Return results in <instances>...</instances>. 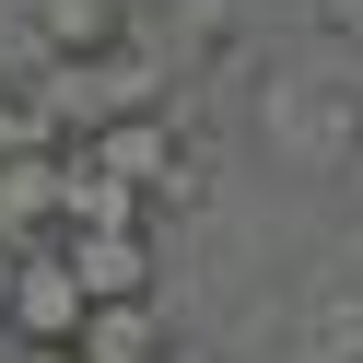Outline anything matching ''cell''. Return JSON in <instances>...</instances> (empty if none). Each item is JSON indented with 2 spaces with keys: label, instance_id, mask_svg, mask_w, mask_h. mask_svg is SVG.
Instances as JSON below:
<instances>
[{
  "label": "cell",
  "instance_id": "1",
  "mask_svg": "<svg viewBox=\"0 0 363 363\" xmlns=\"http://www.w3.org/2000/svg\"><path fill=\"white\" fill-rule=\"evenodd\" d=\"M82 328H94V305H82L59 235H48V246H12V305H0V340H12V352H82Z\"/></svg>",
  "mask_w": 363,
  "mask_h": 363
},
{
  "label": "cell",
  "instance_id": "2",
  "mask_svg": "<svg viewBox=\"0 0 363 363\" xmlns=\"http://www.w3.org/2000/svg\"><path fill=\"white\" fill-rule=\"evenodd\" d=\"M71 164L94 176V188H118L129 211H141L152 188H176V141H164L152 118H106V129H82V141H71Z\"/></svg>",
  "mask_w": 363,
  "mask_h": 363
},
{
  "label": "cell",
  "instance_id": "3",
  "mask_svg": "<svg viewBox=\"0 0 363 363\" xmlns=\"http://www.w3.org/2000/svg\"><path fill=\"white\" fill-rule=\"evenodd\" d=\"M59 258H71L82 305H141V281H152L141 223H82V235H59Z\"/></svg>",
  "mask_w": 363,
  "mask_h": 363
},
{
  "label": "cell",
  "instance_id": "4",
  "mask_svg": "<svg viewBox=\"0 0 363 363\" xmlns=\"http://www.w3.org/2000/svg\"><path fill=\"white\" fill-rule=\"evenodd\" d=\"M35 24H48V59H106L129 35L118 0H35Z\"/></svg>",
  "mask_w": 363,
  "mask_h": 363
},
{
  "label": "cell",
  "instance_id": "5",
  "mask_svg": "<svg viewBox=\"0 0 363 363\" xmlns=\"http://www.w3.org/2000/svg\"><path fill=\"white\" fill-rule=\"evenodd\" d=\"M12 152H48V118H35L12 82H0V164H12Z\"/></svg>",
  "mask_w": 363,
  "mask_h": 363
},
{
  "label": "cell",
  "instance_id": "6",
  "mask_svg": "<svg viewBox=\"0 0 363 363\" xmlns=\"http://www.w3.org/2000/svg\"><path fill=\"white\" fill-rule=\"evenodd\" d=\"M0 305H12V246H0Z\"/></svg>",
  "mask_w": 363,
  "mask_h": 363
},
{
  "label": "cell",
  "instance_id": "7",
  "mask_svg": "<svg viewBox=\"0 0 363 363\" xmlns=\"http://www.w3.org/2000/svg\"><path fill=\"white\" fill-rule=\"evenodd\" d=\"M340 24H363V0H340Z\"/></svg>",
  "mask_w": 363,
  "mask_h": 363
}]
</instances>
